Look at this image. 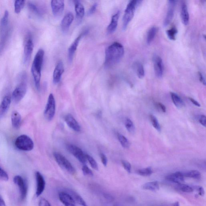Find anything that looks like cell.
<instances>
[{
    "label": "cell",
    "mask_w": 206,
    "mask_h": 206,
    "mask_svg": "<svg viewBox=\"0 0 206 206\" xmlns=\"http://www.w3.org/2000/svg\"><path fill=\"white\" fill-rule=\"evenodd\" d=\"M124 53L123 45L119 42H114L105 50L104 65L106 67H109L118 63L121 60Z\"/></svg>",
    "instance_id": "obj_1"
},
{
    "label": "cell",
    "mask_w": 206,
    "mask_h": 206,
    "mask_svg": "<svg viewBox=\"0 0 206 206\" xmlns=\"http://www.w3.org/2000/svg\"><path fill=\"white\" fill-rule=\"evenodd\" d=\"M44 51L42 49H40L35 56L32 66V73L34 79L37 90L39 91L40 89L41 71L43 64Z\"/></svg>",
    "instance_id": "obj_2"
},
{
    "label": "cell",
    "mask_w": 206,
    "mask_h": 206,
    "mask_svg": "<svg viewBox=\"0 0 206 206\" xmlns=\"http://www.w3.org/2000/svg\"><path fill=\"white\" fill-rule=\"evenodd\" d=\"M141 2V1H140L133 0L130 1L128 3L125 10L124 15L122 19L123 21L122 28L123 30H125L127 29L129 24L134 16L136 8Z\"/></svg>",
    "instance_id": "obj_3"
},
{
    "label": "cell",
    "mask_w": 206,
    "mask_h": 206,
    "mask_svg": "<svg viewBox=\"0 0 206 206\" xmlns=\"http://www.w3.org/2000/svg\"><path fill=\"white\" fill-rule=\"evenodd\" d=\"M15 145L19 150L29 151L34 147V143L31 139L26 135H20L17 138Z\"/></svg>",
    "instance_id": "obj_4"
},
{
    "label": "cell",
    "mask_w": 206,
    "mask_h": 206,
    "mask_svg": "<svg viewBox=\"0 0 206 206\" xmlns=\"http://www.w3.org/2000/svg\"><path fill=\"white\" fill-rule=\"evenodd\" d=\"M54 156L59 166L71 174H74L76 170L69 160L62 154L58 152L54 153Z\"/></svg>",
    "instance_id": "obj_5"
},
{
    "label": "cell",
    "mask_w": 206,
    "mask_h": 206,
    "mask_svg": "<svg viewBox=\"0 0 206 206\" xmlns=\"http://www.w3.org/2000/svg\"><path fill=\"white\" fill-rule=\"evenodd\" d=\"M56 113V102L54 95L51 93L48 96L44 111V116L46 120L51 121Z\"/></svg>",
    "instance_id": "obj_6"
},
{
    "label": "cell",
    "mask_w": 206,
    "mask_h": 206,
    "mask_svg": "<svg viewBox=\"0 0 206 206\" xmlns=\"http://www.w3.org/2000/svg\"><path fill=\"white\" fill-rule=\"evenodd\" d=\"M67 148L68 151L76 158L81 163L85 164L87 163L86 154L83 152L80 148L72 144H69L67 145Z\"/></svg>",
    "instance_id": "obj_7"
},
{
    "label": "cell",
    "mask_w": 206,
    "mask_h": 206,
    "mask_svg": "<svg viewBox=\"0 0 206 206\" xmlns=\"http://www.w3.org/2000/svg\"><path fill=\"white\" fill-rule=\"evenodd\" d=\"M13 182L19 188L21 199L24 200L26 197L28 193V185L26 181L21 176L17 175L14 177Z\"/></svg>",
    "instance_id": "obj_8"
},
{
    "label": "cell",
    "mask_w": 206,
    "mask_h": 206,
    "mask_svg": "<svg viewBox=\"0 0 206 206\" xmlns=\"http://www.w3.org/2000/svg\"><path fill=\"white\" fill-rule=\"evenodd\" d=\"M27 91V86L25 83H21L13 91L12 97L13 101L17 103L21 101L25 96Z\"/></svg>",
    "instance_id": "obj_9"
},
{
    "label": "cell",
    "mask_w": 206,
    "mask_h": 206,
    "mask_svg": "<svg viewBox=\"0 0 206 206\" xmlns=\"http://www.w3.org/2000/svg\"><path fill=\"white\" fill-rule=\"evenodd\" d=\"M88 31L86 30L84 32H83V33L80 34L75 39L74 42H73V43L71 44L70 47H69L68 51V58L69 62H72V60H73V56H74V54L75 53L76 51L81 38L84 36L85 35L87 34L88 33Z\"/></svg>",
    "instance_id": "obj_10"
},
{
    "label": "cell",
    "mask_w": 206,
    "mask_h": 206,
    "mask_svg": "<svg viewBox=\"0 0 206 206\" xmlns=\"http://www.w3.org/2000/svg\"><path fill=\"white\" fill-rule=\"evenodd\" d=\"M51 6L53 14L56 17L61 16L64 8V1L63 0H53Z\"/></svg>",
    "instance_id": "obj_11"
},
{
    "label": "cell",
    "mask_w": 206,
    "mask_h": 206,
    "mask_svg": "<svg viewBox=\"0 0 206 206\" xmlns=\"http://www.w3.org/2000/svg\"><path fill=\"white\" fill-rule=\"evenodd\" d=\"M153 60L156 75L158 78H162L163 74V64L162 58L158 55H154Z\"/></svg>",
    "instance_id": "obj_12"
},
{
    "label": "cell",
    "mask_w": 206,
    "mask_h": 206,
    "mask_svg": "<svg viewBox=\"0 0 206 206\" xmlns=\"http://www.w3.org/2000/svg\"><path fill=\"white\" fill-rule=\"evenodd\" d=\"M176 2V1L174 0L168 1V9L165 18L163 21V25L164 27H166L169 25L173 18Z\"/></svg>",
    "instance_id": "obj_13"
},
{
    "label": "cell",
    "mask_w": 206,
    "mask_h": 206,
    "mask_svg": "<svg viewBox=\"0 0 206 206\" xmlns=\"http://www.w3.org/2000/svg\"><path fill=\"white\" fill-rule=\"evenodd\" d=\"M34 47L33 40L31 38H28L26 41L24 48V62L25 63L29 62Z\"/></svg>",
    "instance_id": "obj_14"
},
{
    "label": "cell",
    "mask_w": 206,
    "mask_h": 206,
    "mask_svg": "<svg viewBox=\"0 0 206 206\" xmlns=\"http://www.w3.org/2000/svg\"><path fill=\"white\" fill-rule=\"evenodd\" d=\"M74 15L71 12H69L63 18L62 20L61 28L62 31L64 33H66L69 31L70 26L71 25L73 20H74Z\"/></svg>",
    "instance_id": "obj_15"
},
{
    "label": "cell",
    "mask_w": 206,
    "mask_h": 206,
    "mask_svg": "<svg viewBox=\"0 0 206 206\" xmlns=\"http://www.w3.org/2000/svg\"><path fill=\"white\" fill-rule=\"evenodd\" d=\"M64 71L63 63L61 61H59L56 64L53 74V82L54 83L56 84L60 82Z\"/></svg>",
    "instance_id": "obj_16"
},
{
    "label": "cell",
    "mask_w": 206,
    "mask_h": 206,
    "mask_svg": "<svg viewBox=\"0 0 206 206\" xmlns=\"http://www.w3.org/2000/svg\"><path fill=\"white\" fill-rule=\"evenodd\" d=\"M35 176L37 183L36 195L38 197L40 196L44 191L46 183L43 176L40 172H36Z\"/></svg>",
    "instance_id": "obj_17"
},
{
    "label": "cell",
    "mask_w": 206,
    "mask_h": 206,
    "mask_svg": "<svg viewBox=\"0 0 206 206\" xmlns=\"http://www.w3.org/2000/svg\"><path fill=\"white\" fill-rule=\"evenodd\" d=\"M64 120L68 127L77 132L81 131V127L74 117L70 114H68L64 117Z\"/></svg>",
    "instance_id": "obj_18"
},
{
    "label": "cell",
    "mask_w": 206,
    "mask_h": 206,
    "mask_svg": "<svg viewBox=\"0 0 206 206\" xmlns=\"http://www.w3.org/2000/svg\"><path fill=\"white\" fill-rule=\"evenodd\" d=\"M59 196L60 201L65 206H76L75 202L70 194L65 191L59 193Z\"/></svg>",
    "instance_id": "obj_19"
},
{
    "label": "cell",
    "mask_w": 206,
    "mask_h": 206,
    "mask_svg": "<svg viewBox=\"0 0 206 206\" xmlns=\"http://www.w3.org/2000/svg\"><path fill=\"white\" fill-rule=\"evenodd\" d=\"M11 97L8 95L3 98L0 104V118L3 116L8 110L11 105Z\"/></svg>",
    "instance_id": "obj_20"
},
{
    "label": "cell",
    "mask_w": 206,
    "mask_h": 206,
    "mask_svg": "<svg viewBox=\"0 0 206 206\" xmlns=\"http://www.w3.org/2000/svg\"><path fill=\"white\" fill-rule=\"evenodd\" d=\"M120 15V12L119 11H118L112 17L111 21L107 28V32L109 34L114 33L116 29Z\"/></svg>",
    "instance_id": "obj_21"
},
{
    "label": "cell",
    "mask_w": 206,
    "mask_h": 206,
    "mask_svg": "<svg viewBox=\"0 0 206 206\" xmlns=\"http://www.w3.org/2000/svg\"><path fill=\"white\" fill-rule=\"evenodd\" d=\"M166 179L168 181L179 185L185 180V176L184 174L180 172H177L167 175L166 176Z\"/></svg>",
    "instance_id": "obj_22"
},
{
    "label": "cell",
    "mask_w": 206,
    "mask_h": 206,
    "mask_svg": "<svg viewBox=\"0 0 206 206\" xmlns=\"http://www.w3.org/2000/svg\"><path fill=\"white\" fill-rule=\"evenodd\" d=\"M75 11L76 14V18L78 21H80L83 18L85 15V8L83 5L80 1H74Z\"/></svg>",
    "instance_id": "obj_23"
},
{
    "label": "cell",
    "mask_w": 206,
    "mask_h": 206,
    "mask_svg": "<svg viewBox=\"0 0 206 206\" xmlns=\"http://www.w3.org/2000/svg\"><path fill=\"white\" fill-rule=\"evenodd\" d=\"M181 17L183 24L185 25L189 24V15L187 6L185 2H182L181 7Z\"/></svg>",
    "instance_id": "obj_24"
},
{
    "label": "cell",
    "mask_w": 206,
    "mask_h": 206,
    "mask_svg": "<svg viewBox=\"0 0 206 206\" xmlns=\"http://www.w3.org/2000/svg\"><path fill=\"white\" fill-rule=\"evenodd\" d=\"M65 192L70 194L71 196L74 200L75 203H76L77 204L82 206H87L86 202L85 201L83 198L78 193H76L75 192L73 191V190H70V189L66 190Z\"/></svg>",
    "instance_id": "obj_25"
},
{
    "label": "cell",
    "mask_w": 206,
    "mask_h": 206,
    "mask_svg": "<svg viewBox=\"0 0 206 206\" xmlns=\"http://www.w3.org/2000/svg\"><path fill=\"white\" fill-rule=\"evenodd\" d=\"M11 119L13 127L16 129L19 128L21 124V116L18 112L16 111L13 112Z\"/></svg>",
    "instance_id": "obj_26"
},
{
    "label": "cell",
    "mask_w": 206,
    "mask_h": 206,
    "mask_svg": "<svg viewBox=\"0 0 206 206\" xmlns=\"http://www.w3.org/2000/svg\"><path fill=\"white\" fill-rule=\"evenodd\" d=\"M170 95L172 101L176 107L178 109L184 107L185 105V103L179 96L173 92H171Z\"/></svg>",
    "instance_id": "obj_27"
},
{
    "label": "cell",
    "mask_w": 206,
    "mask_h": 206,
    "mask_svg": "<svg viewBox=\"0 0 206 206\" xmlns=\"http://www.w3.org/2000/svg\"><path fill=\"white\" fill-rule=\"evenodd\" d=\"M158 28L154 26L151 28L147 32V35L146 42L148 45H150L154 40L158 31Z\"/></svg>",
    "instance_id": "obj_28"
},
{
    "label": "cell",
    "mask_w": 206,
    "mask_h": 206,
    "mask_svg": "<svg viewBox=\"0 0 206 206\" xmlns=\"http://www.w3.org/2000/svg\"><path fill=\"white\" fill-rule=\"evenodd\" d=\"M142 188L145 190L154 191L159 190V187L158 181H153L144 184L143 185Z\"/></svg>",
    "instance_id": "obj_29"
},
{
    "label": "cell",
    "mask_w": 206,
    "mask_h": 206,
    "mask_svg": "<svg viewBox=\"0 0 206 206\" xmlns=\"http://www.w3.org/2000/svg\"><path fill=\"white\" fill-rule=\"evenodd\" d=\"M134 68L138 77L142 78L145 76V70L143 66L140 63H136L135 64Z\"/></svg>",
    "instance_id": "obj_30"
},
{
    "label": "cell",
    "mask_w": 206,
    "mask_h": 206,
    "mask_svg": "<svg viewBox=\"0 0 206 206\" xmlns=\"http://www.w3.org/2000/svg\"><path fill=\"white\" fill-rule=\"evenodd\" d=\"M117 136H118V141L120 143L122 147L125 148V149H128L130 147L129 141L125 136L120 133H118Z\"/></svg>",
    "instance_id": "obj_31"
},
{
    "label": "cell",
    "mask_w": 206,
    "mask_h": 206,
    "mask_svg": "<svg viewBox=\"0 0 206 206\" xmlns=\"http://www.w3.org/2000/svg\"><path fill=\"white\" fill-rule=\"evenodd\" d=\"M184 175L185 177H190L195 179H200L201 176L200 172L196 170L189 171L184 174Z\"/></svg>",
    "instance_id": "obj_32"
},
{
    "label": "cell",
    "mask_w": 206,
    "mask_h": 206,
    "mask_svg": "<svg viewBox=\"0 0 206 206\" xmlns=\"http://www.w3.org/2000/svg\"><path fill=\"white\" fill-rule=\"evenodd\" d=\"M125 126L128 132L133 133L135 131V127L133 122L130 118H127L124 122Z\"/></svg>",
    "instance_id": "obj_33"
},
{
    "label": "cell",
    "mask_w": 206,
    "mask_h": 206,
    "mask_svg": "<svg viewBox=\"0 0 206 206\" xmlns=\"http://www.w3.org/2000/svg\"><path fill=\"white\" fill-rule=\"evenodd\" d=\"M25 5V1L24 0H17L15 2L14 7L15 11L16 13H19L24 8Z\"/></svg>",
    "instance_id": "obj_34"
},
{
    "label": "cell",
    "mask_w": 206,
    "mask_h": 206,
    "mask_svg": "<svg viewBox=\"0 0 206 206\" xmlns=\"http://www.w3.org/2000/svg\"><path fill=\"white\" fill-rule=\"evenodd\" d=\"M177 33V28L174 26L166 31V34L168 38L172 40H175Z\"/></svg>",
    "instance_id": "obj_35"
},
{
    "label": "cell",
    "mask_w": 206,
    "mask_h": 206,
    "mask_svg": "<svg viewBox=\"0 0 206 206\" xmlns=\"http://www.w3.org/2000/svg\"><path fill=\"white\" fill-rule=\"evenodd\" d=\"M150 119L151 122L154 128L157 130V131L160 132L161 128L159 122H158V120L157 119L156 117L153 115H150Z\"/></svg>",
    "instance_id": "obj_36"
},
{
    "label": "cell",
    "mask_w": 206,
    "mask_h": 206,
    "mask_svg": "<svg viewBox=\"0 0 206 206\" xmlns=\"http://www.w3.org/2000/svg\"><path fill=\"white\" fill-rule=\"evenodd\" d=\"M139 174L143 176H149L153 173V170L151 167H147L146 168L142 169L138 171Z\"/></svg>",
    "instance_id": "obj_37"
},
{
    "label": "cell",
    "mask_w": 206,
    "mask_h": 206,
    "mask_svg": "<svg viewBox=\"0 0 206 206\" xmlns=\"http://www.w3.org/2000/svg\"><path fill=\"white\" fill-rule=\"evenodd\" d=\"M86 157L87 160L89 162L90 165L93 169L97 170H98V166L96 161L92 156L90 154H86Z\"/></svg>",
    "instance_id": "obj_38"
},
{
    "label": "cell",
    "mask_w": 206,
    "mask_h": 206,
    "mask_svg": "<svg viewBox=\"0 0 206 206\" xmlns=\"http://www.w3.org/2000/svg\"><path fill=\"white\" fill-rule=\"evenodd\" d=\"M28 7L32 12L35 13L37 15H40V16L41 15L42 13H41L39 9L34 4L32 3V2H29L28 3Z\"/></svg>",
    "instance_id": "obj_39"
},
{
    "label": "cell",
    "mask_w": 206,
    "mask_h": 206,
    "mask_svg": "<svg viewBox=\"0 0 206 206\" xmlns=\"http://www.w3.org/2000/svg\"><path fill=\"white\" fill-rule=\"evenodd\" d=\"M178 188L180 190L183 192L186 193H191L193 191V189L189 185L180 184L178 185Z\"/></svg>",
    "instance_id": "obj_40"
},
{
    "label": "cell",
    "mask_w": 206,
    "mask_h": 206,
    "mask_svg": "<svg viewBox=\"0 0 206 206\" xmlns=\"http://www.w3.org/2000/svg\"><path fill=\"white\" fill-rule=\"evenodd\" d=\"M9 13L8 11L6 10L5 11L4 15L2 17L1 21V26L2 28L6 26L7 25L8 21Z\"/></svg>",
    "instance_id": "obj_41"
},
{
    "label": "cell",
    "mask_w": 206,
    "mask_h": 206,
    "mask_svg": "<svg viewBox=\"0 0 206 206\" xmlns=\"http://www.w3.org/2000/svg\"><path fill=\"white\" fill-rule=\"evenodd\" d=\"M82 171L83 173L85 176H93V172L87 166L84 165L83 166L82 168Z\"/></svg>",
    "instance_id": "obj_42"
},
{
    "label": "cell",
    "mask_w": 206,
    "mask_h": 206,
    "mask_svg": "<svg viewBox=\"0 0 206 206\" xmlns=\"http://www.w3.org/2000/svg\"><path fill=\"white\" fill-rule=\"evenodd\" d=\"M122 163L124 169L128 172L131 173V166L129 162L125 160H122Z\"/></svg>",
    "instance_id": "obj_43"
},
{
    "label": "cell",
    "mask_w": 206,
    "mask_h": 206,
    "mask_svg": "<svg viewBox=\"0 0 206 206\" xmlns=\"http://www.w3.org/2000/svg\"><path fill=\"white\" fill-rule=\"evenodd\" d=\"M0 178L5 181H7L9 180V176L7 174L1 167H0Z\"/></svg>",
    "instance_id": "obj_44"
},
{
    "label": "cell",
    "mask_w": 206,
    "mask_h": 206,
    "mask_svg": "<svg viewBox=\"0 0 206 206\" xmlns=\"http://www.w3.org/2000/svg\"><path fill=\"white\" fill-rule=\"evenodd\" d=\"M39 206H51L49 202L44 198H42L40 200L39 203Z\"/></svg>",
    "instance_id": "obj_45"
},
{
    "label": "cell",
    "mask_w": 206,
    "mask_h": 206,
    "mask_svg": "<svg viewBox=\"0 0 206 206\" xmlns=\"http://www.w3.org/2000/svg\"><path fill=\"white\" fill-rule=\"evenodd\" d=\"M100 157L103 164L105 166H106L108 163V159L106 155L103 153H101L100 154Z\"/></svg>",
    "instance_id": "obj_46"
},
{
    "label": "cell",
    "mask_w": 206,
    "mask_h": 206,
    "mask_svg": "<svg viewBox=\"0 0 206 206\" xmlns=\"http://www.w3.org/2000/svg\"><path fill=\"white\" fill-rule=\"evenodd\" d=\"M97 5V3L94 4L90 8V10H89L88 12H87V15H90L93 14L95 12V11H96Z\"/></svg>",
    "instance_id": "obj_47"
},
{
    "label": "cell",
    "mask_w": 206,
    "mask_h": 206,
    "mask_svg": "<svg viewBox=\"0 0 206 206\" xmlns=\"http://www.w3.org/2000/svg\"><path fill=\"white\" fill-rule=\"evenodd\" d=\"M156 106L158 108V109H160L163 113H166V106L162 103H157Z\"/></svg>",
    "instance_id": "obj_48"
},
{
    "label": "cell",
    "mask_w": 206,
    "mask_h": 206,
    "mask_svg": "<svg viewBox=\"0 0 206 206\" xmlns=\"http://www.w3.org/2000/svg\"><path fill=\"white\" fill-rule=\"evenodd\" d=\"M199 122L200 124L204 127H206V117L205 115H202L200 116L199 119Z\"/></svg>",
    "instance_id": "obj_49"
},
{
    "label": "cell",
    "mask_w": 206,
    "mask_h": 206,
    "mask_svg": "<svg viewBox=\"0 0 206 206\" xmlns=\"http://www.w3.org/2000/svg\"><path fill=\"white\" fill-rule=\"evenodd\" d=\"M198 75H199V80L200 81V82H201L203 85H204V86L206 85V81L205 78H204V76L203 75V74L200 72H199L198 73Z\"/></svg>",
    "instance_id": "obj_50"
},
{
    "label": "cell",
    "mask_w": 206,
    "mask_h": 206,
    "mask_svg": "<svg viewBox=\"0 0 206 206\" xmlns=\"http://www.w3.org/2000/svg\"><path fill=\"white\" fill-rule=\"evenodd\" d=\"M196 188L197 190L199 192V194L200 195L203 196L204 194V189L202 186H196Z\"/></svg>",
    "instance_id": "obj_51"
},
{
    "label": "cell",
    "mask_w": 206,
    "mask_h": 206,
    "mask_svg": "<svg viewBox=\"0 0 206 206\" xmlns=\"http://www.w3.org/2000/svg\"><path fill=\"white\" fill-rule=\"evenodd\" d=\"M189 99L190 101H191V102L193 104H194V105H196V106L199 107H200V104L197 101H196V100H195L194 99L191 97H189Z\"/></svg>",
    "instance_id": "obj_52"
},
{
    "label": "cell",
    "mask_w": 206,
    "mask_h": 206,
    "mask_svg": "<svg viewBox=\"0 0 206 206\" xmlns=\"http://www.w3.org/2000/svg\"><path fill=\"white\" fill-rule=\"evenodd\" d=\"M0 206H6L4 200L1 196H0Z\"/></svg>",
    "instance_id": "obj_53"
},
{
    "label": "cell",
    "mask_w": 206,
    "mask_h": 206,
    "mask_svg": "<svg viewBox=\"0 0 206 206\" xmlns=\"http://www.w3.org/2000/svg\"><path fill=\"white\" fill-rule=\"evenodd\" d=\"M173 206H180L179 203L178 202H176L174 203Z\"/></svg>",
    "instance_id": "obj_54"
}]
</instances>
